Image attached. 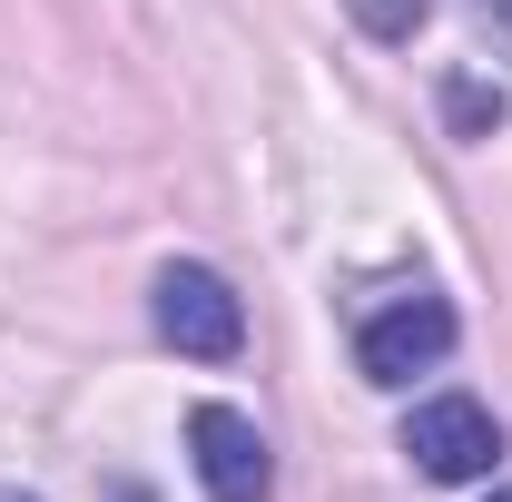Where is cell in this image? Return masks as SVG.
<instances>
[{"label":"cell","mask_w":512,"mask_h":502,"mask_svg":"<svg viewBox=\"0 0 512 502\" xmlns=\"http://www.w3.org/2000/svg\"><path fill=\"white\" fill-rule=\"evenodd\" d=\"M188 463H197L207 502H266L276 493V453L256 434V414H237V404H197L188 414Z\"/></svg>","instance_id":"277c9868"},{"label":"cell","mask_w":512,"mask_h":502,"mask_svg":"<svg viewBox=\"0 0 512 502\" xmlns=\"http://www.w3.org/2000/svg\"><path fill=\"white\" fill-rule=\"evenodd\" d=\"M345 10H355V30H365V40H414L434 0H345Z\"/></svg>","instance_id":"8992f818"},{"label":"cell","mask_w":512,"mask_h":502,"mask_svg":"<svg viewBox=\"0 0 512 502\" xmlns=\"http://www.w3.org/2000/svg\"><path fill=\"white\" fill-rule=\"evenodd\" d=\"M453 306L434 296V286H414V296H394V306L365 315V335H355V365H365V384H384V394H404L414 375H434L453 355Z\"/></svg>","instance_id":"7a4b0ae2"},{"label":"cell","mask_w":512,"mask_h":502,"mask_svg":"<svg viewBox=\"0 0 512 502\" xmlns=\"http://www.w3.org/2000/svg\"><path fill=\"white\" fill-rule=\"evenodd\" d=\"M148 315H158V335L197 355V365H227L237 345H247V306H237V286L217 276V266H158V286H148Z\"/></svg>","instance_id":"6da1fadb"},{"label":"cell","mask_w":512,"mask_h":502,"mask_svg":"<svg viewBox=\"0 0 512 502\" xmlns=\"http://www.w3.org/2000/svg\"><path fill=\"white\" fill-rule=\"evenodd\" d=\"M473 10V30L493 40V60H512V0H463Z\"/></svg>","instance_id":"52a82bcc"},{"label":"cell","mask_w":512,"mask_h":502,"mask_svg":"<svg viewBox=\"0 0 512 502\" xmlns=\"http://www.w3.org/2000/svg\"><path fill=\"white\" fill-rule=\"evenodd\" d=\"M493 502H512V483H503V493H493Z\"/></svg>","instance_id":"9c48e42d"},{"label":"cell","mask_w":512,"mask_h":502,"mask_svg":"<svg viewBox=\"0 0 512 502\" xmlns=\"http://www.w3.org/2000/svg\"><path fill=\"white\" fill-rule=\"evenodd\" d=\"M0 502H30V493H0Z\"/></svg>","instance_id":"ba28073f"},{"label":"cell","mask_w":512,"mask_h":502,"mask_svg":"<svg viewBox=\"0 0 512 502\" xmlns=\"http://www.w3.org/2000/svg\"><path fill=\"white\" fill-rule=\"evenodd\" d=\"M444 128H453V138H493V128H503V79L453 69V79H444Z\"/></svg>","instance_id":"5b68a950"},{"label":"cell","mask_w":512,"mask_h":502,"mask_svg":"<svg viewBox=\"0 0 512 502\" xmlns=\"http://www.w3.org/2000/svg\"><path fill=\"white\" fill-rule=\"evenodd\" d=\"M404 453H414L424 483H483V473L503 463V424H493V404H473V394H424V404L404 414Z\"/></svg>","instance_id":"3957f363"}]
</instances>
